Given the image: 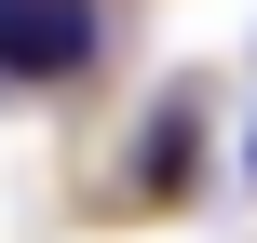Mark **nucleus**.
<instances>
[{"label": "nucleus", "instance_id": "1", "mask_svg": "<svg viewBox=\"0 0 257 243\" xmlns=\"http://www.w3.org/2000/svg\"><path fill=\"white\" fill-rule=\"evenodd\" d=\"M95 54H108V14H95V0H0V95L81 81Z\"/></svg>", "mask_w": 257, "mask_h": 243}, {"label": "nucleus", "instance_id": "2", "mask_svg": "<svg viewBox=\"0 0 257 243\" xmlns=\"http://www.w3.org/2000/svg\"><path fill=\"white\" fill-rule=\"evenodd\" d=\"M190 108H203L190 81L149 108V135H136V189H190Z\"/></svg>", "mask_w": 257, "mask_h": 243}]
</instances>
